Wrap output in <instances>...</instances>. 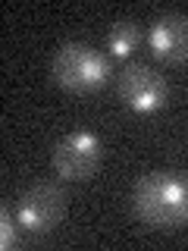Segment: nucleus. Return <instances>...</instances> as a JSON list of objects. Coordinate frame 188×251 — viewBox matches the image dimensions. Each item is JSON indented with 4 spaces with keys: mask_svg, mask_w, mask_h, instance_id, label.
I'll return each instance as SVG.
<instances>
[{
    "mask_svg": "<svg viewBox=\"0 0 188 251\" xmlns=\"http://www.w3.org/2000/svg\"><path fill=\"white\" fill-rule=\"evenodd\" d=\"M132 214L151 229L188 226V176L172 170L141 176L132 188Z\"/></svg>",
    "mask_w": 188,
    "mask_h": 251,
    "instance_id": "f257e3e1",
    "label": "nucleus"
},
{
    "mask_svg": "<svg viewBox=\"0 0 188 251\" xmlns=\"http://www.w3.org/2000/svg\"><path fill=\"white\" fill-rule=\"evenodd\" d=\"M50 75L66 91H97L110 82V60L88 44H63L50 63Z\"/></svg>",
    "mask_w": 188,
    "mask_h": 251,
    "instance_id": "f03ea898",
    "label": "nucleus"
},
{
    "mask_svg": "<svg viewBox=\"0 0 188 251\" xmlns=\"http://www.w3.org/2000/svg\"><path fill=\"white\" fill-rule=\"evenodd\" d=\"M63 214H66V192L53 182L31 185L16 201V220H19L22 232L35 235V239L57 229Z\"/></svg>",
    "mask_w": 188,
    "mask_h": 251,
    "instance_id": "7ed1b4c3",
    "label": "nucleus"
},
{
    "mask_svg": "<svg viewBox=\"0 0 188 251\" xmlns=\"http://www.w3.org/2000/svg\"><path fill=\"white\" fill-rule=\"evenodd\" d=\"M116 94L135 113H157L169 100V88L163 82V75L157 69L144 66V63H129L116 75Z\"/></svg>",
    "mask_w": 188,
    "mask_h": 251,
    "instance_id": "20e7f679",
    "label": "nucleus"
},
{
    "mask_svg": "<svg viewBox=\"0 0 188 251\" xmlns=\"http://www.w3.org/2000/svg\"><path fill=\"white\" fill-rule=\"evenodd\" d=\"M100 154H104V148L94 132H69L53 145V170L60 179L82 182L97 173Z\"/></svg>",
    "mask_w": 188,
    "mask_h": 251,
    "instance_id": "39448f33",
    "label": "nucleus"
},
{
    "mask_svg": "<svg viewBox=\"0 0 188 251\" xmlns=\"http://www.w3.org/2000/svg\"><path fill=\"white\" fill-rule=\"evenodd\" d=\"M151 50L160 57L163 63H188V16L169 13L151 25Z\"/></svg>",
    "mask_w": 188,
    "mask_h": 251,
    "instance_id": "423d86ee",
    "label": "nucleus"
},
{
    "mask_svg": "<svg viewBox=\"0 0 188 251\" xmlns=\"http://www.w3.org/2000/svg\"><path fill=\"white\" fill-rule=\"evenodd\" d=\"M138 41H141V31H138L135 22H116L107 35V47H110L113 57H129L138 47Z\"/></svg>",
    "mask_w": 188,
    "mask_h": 251,
    "instance_id": "0eeeda50",
    "label": "nucleus"
},
{
    "mask_svg": "<svg viewBox=\"0 0 188 251\" xmlns=\"http://www.w3.org/2000/svg\"><path fill=\"white\" fill-rule=\"evenodd\" d=\"M19 232H22V226H19V220L13 217V207L3 204V207H0V248L3 251L16 248L19 245Z\"/></svg>",
    "mask_w": 188,
    "mask_h": 251,
    "instance_id": "6e6552de",
    "label": "nucleus"
}]
</instances>
